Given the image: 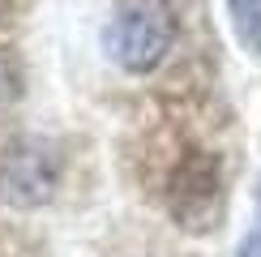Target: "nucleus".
Masks as SVG:
<instances>
[{
  "instance_id": "nucleus-1",
  "label": "nucleus",
  "mask_w": 261,
  "mask_h": 257,
  "mask_svg": "<svg viewBox=\"0 0 261 257\" xmlns=\"http://www.w3.org/2000/svg\"><path fill=\"white\" fill-rule=\"evenodd\" d=\"M176 43V13L167 0H120L103 30V47L120 69L150 73Z\"/></svg>"
},
{
  "instance_id": "nucleus-4",
  "label": "nucleus",
  "mask_w": 261,
  "mask_h": 257,
  "mask_svg": "<svg viewBox=\"0 0 261 257\" xmlns=\"http://www.w3.org/2000/svg\"><path fill=\"white\" fill-rule=\"evenodd\" d=\"M227 9H231L236 39H240L253 56H261V0H227Z\"/></svg>"
},
{
  "instance_id": "nucleus-5",
  "label": "nucleus",
  "mask_w": 261,
  "mask_h": 257,
  "mask_svg": "<svg viewBox=\"0 0 261 257\" xmlns=\"http://www.w3.org/2000/svg\"><path fill=\"white\" fill-rule=\"evenodd\" d=\"M236 257H261V232H248L240 240V253H236Z\"/></svg>"
},
{
  "instance_id": "nucleus-3",
  "label": "nucleus",
  "mask_w": 261,
  "mask_h": 257,
  "mask_svg": "<svg viewBox=\"0 0 261 257\" xmlns=\"http://www.w3.org/2000/svg\"><path fill=\"white\" fill-rule=\"evenodd\" d=\"M219 206V167L210 159H193L189 167L176 171V189H171V210L176 219H205Z\"/></svg>"
},
{
  "instance_id": "nucleus-2",
  "label": "nucleus",
  "mask_w": 261,
  "mask_h": 257,
  "mask_svg": "<svg viewBox=\"0 0 261 257\" xmlns=\"http://www.w3.org/2000/svg\"><path fill=\"white\" fill-rule=\"evenodd\" d=\"M56 189V159L39 142H17L0 159V197L17 206H39Z\"/></svg>"
},
{
  "instance_id": "nucleus-6",
  "label": "nucleus",
  "mask_w": 261,
  "mask_h": 257,
  "mask_svg": "<svg viewBox=\"0 0 261 257\" xmlns=\"http://www.w3.org/2000/svg\"><path fill=\"white\" fill-rule=\"evenodd\" d=\"M257 219H261V185H257ZM261 232V227H257Z\"/></svg>"
}]
</instances>
